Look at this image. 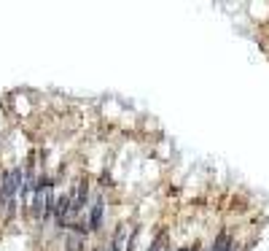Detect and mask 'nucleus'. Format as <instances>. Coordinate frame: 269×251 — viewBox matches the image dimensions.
I'll list each match as a JSON object with an SVG mask.
<instances>
[{
  "instance_id": "f257e3e1",
  "label": "nucleus",
  "mask_w": 269,
  "mask_h": 251,
  "mask_svg": "<svg viewBox=\"0 0 269 251\" xmlns=\"http://www.w3.org/2000/svg\"><path fill=\"white\" fill-rule=\"evenodd\" d=\"M19 189H22V170H11L3 178V184H0V200H3L8 214H14V197Z\"/></svg>"
},
{
  "instance_id": "f03ea898",
  "label": "nucleus",
  "mask_w": 269,
  "mask_h": 251,
  "mask_svg": "<svg viewBox=\"0 0 269 251\" xmlns=\"http://www.w3.org/2000/svg\"><path fill=\"white\" fill-rule=\"evenodd\" d=\"M100 221H102V197L97 195V200H94V206H92L89 227H92V230H97V227H100Z\"/></svg>"
},
{
  "instance_id": "7ed1b4c3",
  "label": "nucleus",
  "mask_w": 269,
  "mask_h": 251,
  "mask_svg": "<svg viewBox=\"0 0 269 251\" xmlns=\"http://www.w3.org/2000/svg\"><path fill=\"white\" fill-rule=\"evenodd\" d=\"M229 246H232V235H229V233H221L218 240H216V246H213V251H229Z\"/></svg>"
},
{
  "instance_id": "20e7f679",
  "label": "nucleus",
  "mask_w": 269,
  "mask_h": 251,
  "mask_svg": "<svg viewBox=\"0 0 269 251\" xmlns=\"http://www.w3.org/2000/svg\"><path fill=\"white\" fill-rule=\"evenodd\" d=\"M124 233H127V227H119L116 230V235H113V243H111V251H121V246H124Z\"/></svg>"
},
{
  "instance_id": "39448f33",
  "label": "nucleus",
  "mask_w": 269,
  "mask_h": 251,
  "mask_svg": "<svg viewBox=\"0 0 269 251\" xmlns=\"http://www.w3.org/2000/svg\"><path fill=\"white\" fill-rule=\"evenodd\" d=\"M148 251H167V238H165V235H159V238L151 243V248H148Z\"/></svg>"
},
{
  "instance_id": "423d86ee",
  "label": "nucleus",
  "mask_w": 269,
  "mask_h": 251,
  "mask_svg": "<svg viewBox=\"0 0 269 251\" xmlns=\"http://www.w3.org/2000/svg\"><path fill=\"white\" fill-rule=\"evenodd\" d=\"M78 246H81V235H78V233H73V238H70V243H67V248H70V251H78Z\"/></svg>"
}]
</instances>
